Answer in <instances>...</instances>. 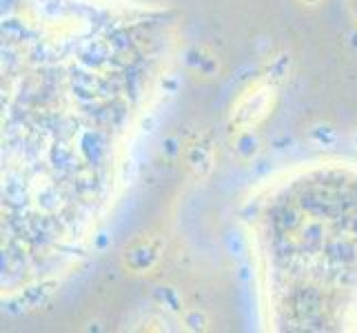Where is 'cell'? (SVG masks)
Masks as SVG:
<instances>
[{"label": "cell", "mask_w": 357, "mask_h": 333, "mask_svg": "<svg viewBox=\"0 0 357 333\" xmlns=\"http://www.w3.org/2000/svg\"><path fill=\"white\" fill-rule=\"evenodd\" d=\"M271 101H273V91H271L268 87L246 94L238 103L236 111H233V120H236L240 127H251V125L255 127L257 122L268 114Z\"/></svg>", "instance_id": "cell-1"}]
</instances>
